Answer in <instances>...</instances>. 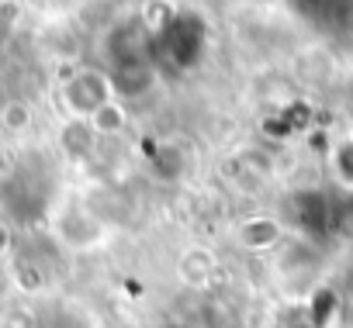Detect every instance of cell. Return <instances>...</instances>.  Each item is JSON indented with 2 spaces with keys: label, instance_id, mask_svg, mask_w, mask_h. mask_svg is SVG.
I'll use <instances>...</instances> for the list:
<instances>
[{
  "label": "cell",
  "instance_id": "cell-12",
  "mask_svg": "<svg viewBox=\"0 0 353 328\" xmlns=\"http://www.w3.org/2000/svg\"><path fill=\"white\" fill-rule=\"evenodd\" d=\"M332 232L353 239V190H346L343 201L332 204Z\"/></svg>",
  "mask_w": 353,
  "mask_h": 328
},
{
  "label": "cell",
  "instance_id": "cell-6",
  "mask_svg": "<svg viewBox=\"0 0 353 328\" xmlns=\"http://www.w3.org/2000/svg\"><path fill=\"white\" fill-rule=\"evenodd\" d=\"M97 138H101V135L94 131V124H90V121H83V118H70V121L63 124V131H59V149H63L70 159L83 162V159H90V155H94Z\"/></svg>",
  "mask_w": 353,
  "mask_h": 328
},
{
  "label": "cell",
  "instance_id": "cell-14",
  "mask_svg": "<svg viewBox=\"0 0 353 328\" xmlns=\"http://www.w3.org/2000/svg\"><path fill=\"white\" fill-rule=\"evenodd\" d=\"M336 177H339V184H343V187H350V190H353V138H350V142H343V145H339V152H336Z\"/></svg>",
  "mask_w": 353,
  "mask_h": 328
},
{
  "label": "cell",
  "instance_id": "cell-7",
  "mask_svg": "<svg viewBox=\"0 0 353 328\" xmlns=\"http://www.w3.org/2000/svg\"><path fill=\"white\" fill-rule=\"evenodd\" d=\"M101 232H104V225H101L90 211H70V215L59 221V235H63V242H70V245H77V249L97 245Z\"/></svg>",
  "mask_w": 353,
  "mask_h": 328
},
{
  "label": "cell",
  "instance_id": "cell-15",
  "mask_svg": "<svg viewBox=\"0 0 353 328\" xmlns=\"http://www.w3.org/2000/svg\"><path fill=\"white\" fill-rule=\"evenodd\" d=\"M11 249H14V232H11V225L4 218H0V259L11 256Z\"/></svg>",
  "mask_w": 353,
  "mask_h": 328
},
{
  "label": "cell",
  "instance_id": "cell-3",
  "mask_svg": "<svg viewBox=\"0 0 353 328\" xmlns=\"http://www.w3.org/2000/svg\"><path fill=\"white\" fill-rule=\"evenodd\" d=\"M236 239L250 252H267V249H274L284 239V225L277 218H270V215H250V218L239 221Z\"/></svg>",
  "mask_w": 353,
  "mask_h": 328
},
{
  "label": "cell",
  "instance_id": "cell-5",
  "mask_svg": "<svg viewBox=\"0 0 353 328\" xmlns=\"http://www.w3.org/2000/svg\"><path fill=\"white\" fill-rule=\"evenodd\" d=\"M149 166H152V173H156L159 180L176 184V180H181V177L188 173V152H184L181 145H176V142L163 138V142H156V145H152Z\"/></svg>",
  "mask_w": 353,
  "mask_h": 328
},
{
  "label": "cell",
  "instance_id": "cell-1",
  "mask_svg": "<svg viewBox=\"0 0 353 328\" xmlns=\"http://www.w3.org/2000/svg\"><path fill=\"white\" fill-rule=\"evenodd\" d=\"M63 100H66V107H70L73 118L90 121L104 104L114 100L111 73H101V69H77V73L66 76V83H63Z\"/></svg>",
  "mask_w": 353,
  "mask_h": 328
},
{
  "label": "cell",
  "instance_id": "cell-13",
  "mask_svg": "<svg viewBox=\"0 0 353 328\" xmlns=\"http://www.w3.org/2000/svg\"><path fill=\"white\" fill-rule=\"evenodd\" d=\"M0 121H4V128H8V131H21V128H28V121H32V111H28V104H21V100H11V104L4 107V114H0Z\"/></svg>",
  "mask_w": 353,
  "mask_h": 328
},
{
  "label": "cell",
  "instance_id": "cell-17",
  "mask_svg": "<svg viewBox=\"0 0 353 328\" xmlns=\"http://www.w3.org/2000/svg\"><path fill=\"white\" fill-rule=\"evenodd\" d=\"M0 283H4V276H0Z\"/></svg>",
  "mask_w": 353,
  "mask_h": 328
},
{
  "label": "cell",
  "instance_id": "cell-10",
  "mask_svg": "<svg viewBox=\"0 0 353 328\" xmlns=\"http://www.w3.org/2000/svg\"><path fill=\"white\" fill-rule=\"evenodd\" d=\"M125 121H128V114H125V107H121L118 100L104 104V107L90 118V124H94V131H97V135H114V131H121V128H125Z\"/></svg>",
  "mask_w": 353,
  "mask_h": 328
},
{
  "label": "cell",
  "instance_id": "cell-4",
  "mask_svg": "<svg viewBox=\"0 0 353 328\" xmlns=\"http://www.w3.org/2000/svg\"><path fill=\"white\" fill-rule=\"evenodd\" d=\"M294 208H298V225L305 232H325L332 228V204L322 190H298L294 194Z\"/></svg>",
  "mask_w": 353,
  "mask_h": 328
},
{
  "label": "cell",
  "instance_id": "cell-11",
  "mask_svg": "<svg viewBox=\"0 0 353 328\" xmlns=\"http://www.w3.org/2000/svg\"><path fill=\"white\" fill-rule=\"evenodd\" d=\"M14 280H18V287H25L32 294V290L46 287V270L39 263H32V259H18L14 263Z\"/></svg>",
  "mask_w": 353,
  "mask_h": 328
},
{
  "label": "cell",
  "instance_id": "cell-16",
  "mask_svg": "<svg viewBox=\"0 0 353 328\" xmlns=\"http://www.w3.org/2000/svg\"><path fill=\"white\" fill-rule=\"evenodd\" d=\"M42 4H52V0H42Z\"/></svg>",
  "mask_w": 353,
  "mask_h": 328
},
{
  "label": "cell",
  "instance_id": "cell-2",
  "mask_svg": "<svg viewBox=\"0 0 353 328\" xmlns=\"http://www.w3.org/2000/svg\"><path fill=\"white\" fill-rule=\"evenodd\" d=\"M152 45H156V35H152V28H149L142 18L121 21V25L108 35V52H111L114 69H118V66L152 63Z\"/></svg>",
  "mask_w": 353,
  "mask_h": 328
},
{
  "label": "cell",
  "instance_id": "cell-9",
  "mask_svg": "<svg viewBox=\"0 0 353 328\" xmlns=\"http://www.w3.org/2000/svg\"><path fill=\"white\" fill-rule=\"evenodd\" d=\"M111 83L121 97H139L145 94L152 83H156V73H152V63H142V66H118L111 73Z\"/></svg>",
  "mask_w": 353,
  "mask_h": 328
},
{
  "label": "cell",
  "instance_id": "cell-8",
  "mask_svg": "<svg viewBox=\"0 0 353 328\" xmlns=\"http://www.w3.org/2000/svg\"><path fill=\"white\" fill-rule=\"evenodd\" d=\"M176 273H181V280H184L188 287H208L212 276H215V256H212L208 249L194 245V249H188V252L181 256V263H176Z\"/></svg>",
  "mask_w": 353,
  "mask_h": 328
}]
</instances>
